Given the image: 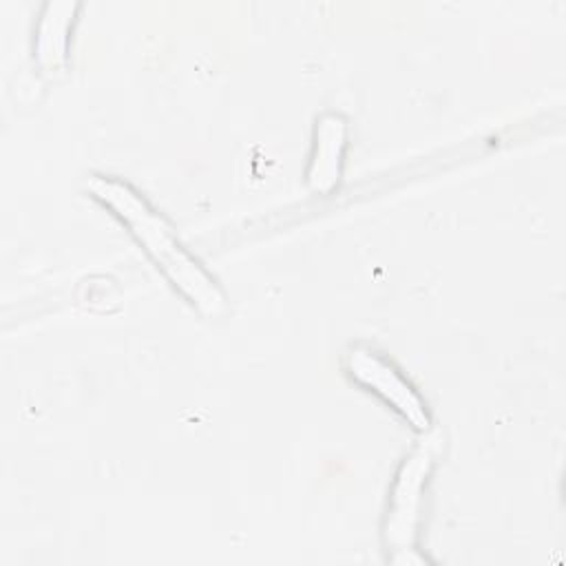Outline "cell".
Returning <instances> with one entry per match:
<instances>
[{"instance_id": "obj_1", "label": "cell", "mask_w": 566, "mask_h": 566, "mask_svg": "<svg viewBox=\"0 0 566 566\" xmlns=\"http://www.w3.org/2000/svg\"><path fill=\"white\" fill-rule=\"evenodd\" d=\"M86 188L93 199L106 206L128 228L144 252L197 312L214 318L228 310L226 294L217 281L179 243L170 223L133 186L117 177L93 175Z\"/></svg>"}, {"instance_id": "obj_2", "label": "cell", "mask_w": 566, "mask_h": 566, "mask_svg": "<svg viewBox=\"0 0 566 566\" xmlns=\"http://www.w3.org/2000/svg\"><path fill=\"white\" fill-rule=\"evenodd\" d=\"M442 438L438 433L424 436L422 442L405 458L400 464L391 495H389V509L385 520V542L396 551L391 557L398 564L409 562V555L413 551L416 528L420 520V506H422V491L427 484V478L433 469L436 455L440 451Z\"/></svg>"}, {"instance_id": "obj_3", "label": "cell", "mask_w": 566, "mask_h": 566, "mask_svg": "<svg viewBox=\"0 0 566 566\" xmlns=\"http://www.w3.org/2000/svg\"><path fill=\"white\" fill-rule=\"evenodd\" d=\"M343 367L354 382L385 400L416 431L427 433L431 429L427 402L416 391V387L400 374V369L382 354L367 345H352L343 354Z\"/></svg>"}, {"instance_id": "obj_4", "label": "cell", "mask_w": 566, "mask_h": 566, "mask_svg": "<svg viewBox=\"0 0 566 566\" xmlns=\"http://www.w3.org/2000/svg\"><path fill=\"white\" fill-rule=\"evenodd\" d=\"M347 146V122L338 113H323L314 126L312 155L307 166V186L318 195H329L343 170V155Z\"/></svg>"}, {"instance_id": "obj_5", "label": "cell", "mask_w": 566, "mask_h": 566, "mask_svg": "<svg viewBox=\"0 0 566 566\" xmlns=\"http://www.w3.org/2000/svg\"><path fill=\"white\" fill-rule=\"evenodd\" d=\"M75 11V2L44 4L35 29V60L42 71H60L66 64Z\"/></svg>"}]
</instances>
